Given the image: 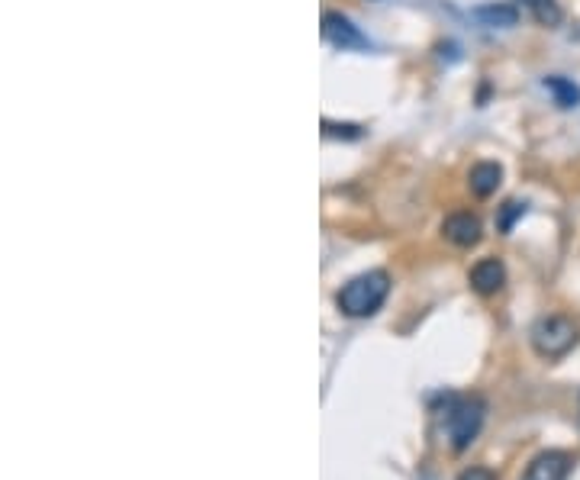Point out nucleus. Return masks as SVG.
<instances>
[{"instance_id":"nucleus-14","label":"nucleus","mask_w":580,"mask_h":480,"mask_svg":"<svg viewBox=\"0 0 580 480\" xmlns=\"http://www.w3.org/2000/svg\"><path fill=\"white\" fill-rule=\"evenodd\" d=\"M458 480H497V477H493L487 468H468V471H461Z\"/></svg>"},{"instance_id":"nucleus-2","label":"nucleus","mask_w":580,"mask_h":480,"mask_svg":"<svg viewBox=\"0 0 580 480\" xmlns=\"http://www.w3.org/2000/svg\"><path fill=\"white\" fill-rule=\"evenodd\" d=\"M484 400L481 397H445L442 406V426H445V439L455 452H464L477 432L484 426Z\"/></svg>"},{"instance_id":"nucleus-1","label":"nucleus","mask_w":580,"mask_h":480,"mask_svg":"<svg viewBox=\"0 0 580 480\" xmlns=\"http://www.w3.org/2000/svg\"><path fill=\"white\" fill-rule=\"evenodd\" d=\"M387 294H390V274L387 271H365L339 290L336 307L352 319H365L384 307Z\"/></svg>"},{"instance_id":"nucleus-11","label":"nucleus","mask_w":580,"mask_h":480,"mask_svg":"<svg viewBox=\"0 0 580 480\" xmlns=\"http://www.w3.org/2000/svg\"><path fill=\"white\" fill-rule=\"evenodd\" d=\"M522 7H526L532 13V20L542 26H561L564 20V10L558 0H522Z\"/></svg>"},{"instance_id":"nucleus-4","label":"nucleus","mask_w":580,"mask_h":480,"mask_svg":"<svg viewBox=\"0 0 580 480\" xmlns=\"http://www.w3.org/2000/svg\"><path fill=\"white\" fill-rule=\"evenodd\" d=\"M323 39L332 42L336 49H368V36L336 10L323 13Z\"/></svg>"},{"instance_id":"nucleus-12","label":"nucleus","mask_w":580,"mask_h":480,"mask_svg":"<svg viewBox=\"0 0 580 480\" xmlns=\"http://www.w3.org/2000/svg\"><path fill=\"white\" fill-rule=\"evenodd\" d=\"M522 216H526V203H519V200L503 203V207H500V216H497V229H500V232H513L516 220H522Z\"/></svg>"},{"instance_id":"nucleus-7","label":"nucleus","mask_w":580,"mask_h":480,"mask_svg":"<svg viewBox=\"0 0 580 480\" xmlns=\"http://www.w3.org/2000/svg\"><path fill=\"white\" fill-rule=\"evenodd\" d=\"M471 287L477 290L481 297H493V294H500L503 284H506V268H503V261L500 258H484V261H477V265L471 268Z\"/></svg>"},{"instance_id":"nucleus-9","label":"nucleus","mask_w":580,"mask_h":480,"mask_svg":"<svg viewBox=\"0 0 580 480\" xmlns=\"http://www.w3.org/2000/svg\"><path fill=\"white\" fill-rule=\"evenodd\" d=\"M471 17L490 29H510L519 23V10L510 4H484V7H474Z\"/></svg>"},{"instance_id":"nucleus-5","label":"nucleus","mask_w":580,"mask_h":480,"mask_svg":"<svg viewBox=\"0 0 580 480\" xmlns=\"http://www.w3.org/2000/svg\"><path fill=\"white\" fill-rule=\"evenodd\" d=\"M574 458L568 452H542L529 461L522 480H568Z\"/></svg>"},{"instance_id":"nucleus-10","label":"nucleus","mask_w":580,"mask_h":480,"mask_svg":"<svg viewBox=\"0 0 580 480\" xmlns=\"http://www.w3.org/2000/svg\"><path fill=\"white\" fill-rule=\"evenodd\" d=\"M545 87H548V94L555 97V104L561 110H571V107L580 104V87L574 81H568V78L551 75V78H545Z\"/></svg>"},{"instance_id":"nucleus-3","label":"nucleus","mask_w":580,"mask_h":480,"mask_svg":"<svg viewBox=\"0 0 580 480\" xmlns=\"http://www.w3.org/2000/svg\"><path fill=\"white\" fill-rule=\"evenodd\" d=\"M532 348L539 352L542 358L555 361V358H564L571 352V348L577 345V326L571 323V319L564 316H542L539 323L532 326Z\"/></svg>"},{"instance_id":"nucleus-13","label":"nucleus","mask_w":580,"mask_h":480,"mask_svg":"<svg viewBox=\"0 0 580 480\" xmlns=\"http://www.w3.org/2000/svg\"><path fill=\"white\" fill-rule=\"evenodd\" d=\"M323 136H336V139H358L361 129L355 123H332V120H323Z\"/></svg>"},{"instance_id":"nucleus-8","label":"nucleus","mask_w":580,"mask_h":480,"mask_svg":"<svg viewBox=\"0 0 580 480\" xmlns=\"http://www.w3.org/2000/svg\"><path fill=\"white\" fill-rule=\"evenodd\" d=\"M471 194L474 197H490L497 194V187L503 184V168L497 162H477L468 174Z\"/></svg>"},{"instance_id":"nucleus-6","label":"nucleus","mask_w":580,"mask_h":480,"mask_svg":"<svg viewBox=\"0 0 580 480\" xmlns=\"http://www.w3.org/2000/svg\"><path fill=\"white\" fill-rule=\"evenodd\" d=\"M442 232H445V239L452 242V245H458V249H471V245H477L481 242V236H484V226H481V220H477L474 213H452L448 220L442 223Z\"/></svg>"}]
</instances>
